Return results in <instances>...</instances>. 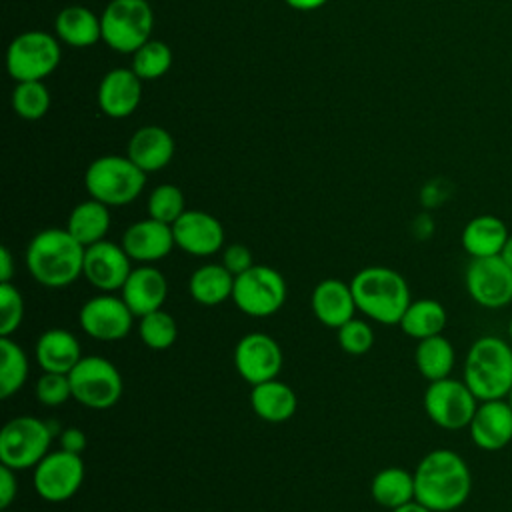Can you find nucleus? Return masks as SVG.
<instances>
[{
	"mask_svg": "<svg viewBox=\"0 0 512 512\" xmlns=\"http://www.w3.org/2000/svg\"><path fill=\"white\" fill-rule=\"evenodd\" d=\"M472 492V472L466 460L450 450L428 452L414 470V500L432 512L458 510Z\"/></svg>",
	"mask_w": 512,
	"mask_h": 512,
	"instance_id": "nucleus-1",
	"label": "nucleus"
},
{
	"mask_svg": "<svg viewBox=\"0 0 512 512\" xmlns=\"http://www.w3.org/2000/svg\"><path fill=\"white\" fill-rule=\"evenodd\" d=\"M86 248L66 228H46L26 246L24 262L32 278L46 288H66L84 270Z\"/></svg>",
	"mask_w": 512,
	"mask_h": 512,
	"instance_id": "nucleus-2",
	"label": "nucleus"
},
{
	"mask_svg": "<svg viewBox=\"0 0 512 512\" xmlns=\"http://www.w3.org/2000/svg\"><path fill=\"white\" fill-rule=\"evenodd\" d=\"M358 312L378 324H400L410 306V288L406 278L388 266H366L350 282Z\"/></svg>",
	"mask_w": 512,
	"mask_h": 512,
	"instance_id": "nucleus-3",
	"label": "nucleus"
},
{
	"mask_svg": "<svg viewBox=\"0 0 512 512\" xmlns=\"http://www.w3.org/2000/svg\"><path fill=\"white\" fill-rule=\"evenodd\" d=\"M462 380L484 400L508 398L512 388V344L500 336L476 338L464 358Z\"/></svg>",
	"mask_w": 512,
	"mask_h": 512,
	"instance_id": "nucleus-4",
	"label": "nucleus"
},
{
	"mask_svg": "<svg viewBox=\"0 0 512 512\" xmlns=\"http://www.w3.org/2000/svg\"><path fill=\"white\" fill-rule=\"evenodd\" d=\"M146 184V172L128 156H100L90 162L84 174V186L90 198L106 206H124L134 202Z\"/></svg>",
	"mask_w": 512,
	"mask_h": 512,
	"instance_id": "nucleus-5",
	"label": "nucleus"
},
{
	"mask_svg": "<svg viewBox=\"0 0 512 512\" xmlns=\"http://www.w3.org/2000/svg\"><path fill=\"white\" fill-rule=\"evenodd\" d=\"M102 40L120 54H134L150 40L154 12L148 0H110L100 14Z\"/></svg>",
	"mask_w": 512,
	"mask_h": 512,
	"instance_id": "nucleus-6",
	"label": "nucleus"
},
{
	"mask_svg": "<svg viewBox=\"0 0 512 512\" xmlns=\"http://www.w3.org/2000/svg\"><path fill=\"white\" fill-rule=\"evenodd\" d=\"M54 434L46 420L16 416L0 430V464L12 470L34 468L50 448Z\"/></svg>",
	"mask_w": 512,
	"mask_h": 512,
	"instance_id": "nucleus-7",
	"label": "nucleus"
},
{
	"mask_svg": "<svg viewBox=\"0 0 512 512\" xmlns=\"http://www.w3.org/2000/svg\"><path fill=\"white\" fill-rule=\"evenodd\" d=\"M286 296L288 286L284 276L266 264H254L234 278L232 302L246 316L268 318L284 306Z\"/></svg>",
	"mask_w": 512,
	"mask_h": 512,
	"instance_id": "nucleus-8",
	"label": "nucleus"
},
{
	"mask_svg": "<svg viewBox=\"0 0 512 512\" xmlns=\"http://www.w3.org/2000/svg\"><path fill=\"white\" fill-rule=\"evenodd\" d=\"M72 398L92 410H108L122 396V376L104 356H82L70 370Z\"/></svg>",
	"mask_w": 512,
	"mask_h": 512,
	"instance_id": "nucleus-9",
	"label": "nucleus"
},
{
	"mask_svg": "<svg viewBox=\"0 0 512 512\" xmlns=\"http://www.w3.org/2000/svg\"><path fill=\"white\" fill-rule=\"evenodd\" d=\"M60 44L44 30L18 34L6 50V68L16 82L44 80L60 64Z\"/></svg>",
	"mask_w": 512,
	"mask_h": 512,
	"instance_id": "nucleus-10",
	"label": "nucleus"
},
{
	"mask_svg": "<svg viewBox=\"0 0 512 512\" xmlns=\"http://www.w3.org/2000/svg\"><path fill=\"white\" fill-rule=\"evenodd\" d=\"M478 404L466 382L452 376L428 382L424 392V412L442 430L468 428Z\"/></svg>",
	"mask_w": 512,
	"mask_h": 512,
	"instance_id": "nucleus-11",
	"label": "nucleus"
},
{
	"mask_svg": "<svg viewBox=\"0 0 512 512\" xmlns=\"http://www.w3.org/2000/svg\"><path fill=\"white\" fill-rule=\"evenodd\" d=\"M34 490L46 502L70 500L84 482V462L80 454L66 450L48 452L34 466Z\"/></svg>",
	"mask_w": 512,
	"mask_h": 512,
	"instance_id": "nucleus-12",
	"label": "nucleus"
},
{
	"mask_svg": "<svg viewBox=\"0 0 512 512\" xmlns=\"http://www.w3.org/2000/svg\"><path fill=\"white\" fill-rule=\"evenodd\" d=\"M468 296L486 310L512 304V268L500 258H470L464 274Z\"/></svg>",
	"mask_w": 512,
	"mask_h": 512,
	"instance_id": "nucleus-13",
	"label": "nucleus"
},
{
	"mask_svg": "<svg viewBox=\"0 0 512 512\" xmlns=\"http://www.w3.org/2000/svg\"><path fill=\"white\" fill-rule=\"evenodd\" d=\"M134 318L122 296H112L110 292L86 300L78 314L84 334L100 342H114L128 336Z\"/></svg>",
	"mask_w": 512,
	"mask_h": 512,
	"instance_id": "nucleus-14",
	"label": "nucleus"
},
{
	"mask_svg": "<svg viewBox=\"0 0 512 512\" xmlns=\"http://www.w3.org/2000/svg\"><path fill=\"white\" fill-rule=\"evenodd\" d=\"M232 358L236 372L252 386L276 378L282 370V348L264 332L242 336L234 346Z\"/></svg>",
	"mask_w": 512,
	"mask_h": 512,
	"instance_id": "nucleus-15",
	"label": "nucleus"
},
{
	"mask_svg": "<svg viewBox=\"0 0 512 512\" xmlns=\"http://www.w3.org/2000/svg\"><path fill=\"white\" fill-rule=\"evenodd\" d=\"M132 272V258L126 254L122 244L100 240L86 246L82 276L100 292L122 290L126 278Z\"/></svg>",
	"mask_w": 512,
	"mask_h": 512,
	"instance_id": "nucleus-16",
	"label": "nucleus"
},
{
	"mask_svg": "<svg viewBox=\"0 0 512 512\" xmlns=\"http://www.w3.org/2000/svg\"><path fill=\"white\" fill-rule=\"evenodd\" d=\"M176 248L190 256H212L224 248L222 222L204 210H186L174 224Z\"/></svg>",
	"mask_w": 512,
	"mask_h": 512,
	"instance_id": "nucleus-17",
	"label": "nucleus"
},
{
	"mask_svg": "<svg viewBox=\"0 0 512 512\" xmlns=\"http://www.w3.org/2000/svg\"><path fill=\"white\" fill-rule=\"evenodd\" d=\"M472 442L484 452H498L512 442V406L508 398L478 404L468 426Z\"/></svg>",
	"mask_w": 512,
	"mask_h": 512,
	"instance_id": "nucleus-18",
	"label": "nucleus"
},
{
	"mask_svg": "<svg viewBox=\"0 0 512 512\" xmlns=\"http://www.w3.org/2000/svg\"><path fill=\"white\" fill-rule=\"evenodd\" d=\"M120 244L126 250V254L132 258V262H140V264L158 262L166 258L176 246L172 226L150 216L130 224L124 230Z\"/></svg>",
	"mask_w": 512,
	"mask_h": 512,
	"instance_id": "nucleus-19",
	"label": "nucleus"
},
{
	"mask_svg": "<svg viewBox=\"0 0 512 512\" xmlns=\"http://www.w3.org/2000/svg\"><path fill=\"white\" fill-rule=\"evenodd\" d=\"M142 78L130 68H114L100 80L98 106L108 118L130 116L142 100Z\"/></svg>",
	"mask_w": 512,
	"mask_h": 512,
	"instance_id": "nucleus-20",
	"label": "nucleus"
},
{
	"mask_svg": "<svg viewBox=\"0 0 512 512\" xmlns=\"http://www.w3.org/2000/svg\"><path fill=\"white\" fill-rule=\"evenodd\" d=\"M120 296L128 304L132 314L136 318H142L144 314H150L164 306L168 296L166 276L150 264L132 268L120 290Z\"/></svg>",
	"mask_w": 512,
	"mask_h": 512,
	"instance_id": "nucleus-21",
	"label": "nucleus"
},
{
	"mask_svg": "<svg viewBox=\"0 0 512 512\" xmlns=\"http://www.w3.org/2000/svg\"><path fill=\"white\" fill-rule=\"evenodd\" d=\"M310 308L320 324L336 330L354 318V312L358 310L350 284L340 278H326L318 282L312 290Z\"/></svg>",
	"mask_w": 512,
	"mask_h": 512,
	"instance_id": "nucleus-22",
	"label": "nucleus"
},
{
	"mask_svg": "<svg viewBox=\"0 0 512 512\" xmlns=\"http://www.w3.org/2000/svg\"><path fill=\"white\" fill-rule=\"evenodd\" d=\"M174 152L176 144L166 128L142 126L130 136L126 156L148 174L168 166L174 158Z\"/></svg>",
	"mask_w": 512,
	"mask_h": 512,
	"instance_id": "nucleus-23",
	"label": "nucleus"
},
{
	"mask_svg": "<svg viewBox=\"0 0 512 512\" xmlns=\"http://www.w3.org/2000/svg\"><path fill=\"white\" fill-rule=\"evenodd\" d=\"M36 360L42 372L70 374L82 360V348L76 336L64 328H48L36 340Z\"/></svg>",
	"mask_w": 512,
	"mask_h": 512,
	"instance_id": "nucleus-24",
	"label": "nucleus"
},
{
	"mask_svg": "<svg viewBox=\"0 0 512 512\" xmlns=\"http://www.w3.org/2000/svg\"><path fill=\"white\" fill-rule=\"evenodd\" d=\"M510 232L502 218L494 214H480L466 222L460 242L470 258L500 256Z\"/></svg>",
	"mask_w": 512,
	"mask_h": 512,
	"instance_id": "nucleus-25",
	"label": "nucleus"
},
{
	"mask_svg": "<svg viewBox=\"0 0 512 512\" xmlns=\"http://www.w3.org/2000/svg\"><path fill=\"white\" fill-rule=\"evenodd\" d=\"M250 406L258 418L270 424H280L294 416L298 408V398L286 382L272 378L252 386Z\"/></svg>",
	"mask_w": 512,
	"mask_h": 512,
	"instance_id": "nucleus-26",
	"label": "nucleus"
},
{
	"mask_svg": "<svg viewBox=\"0 0 512 512\" xmlns=\"http://www.w3.org/2000/svg\"><path fill=\"white\" fill-rule=\"evenodd\" d=\"M56 36L72 46V48H86L102 40V24L100 16H96L86 6H66L58 12L54 20Z\"/></svg>",
	"mask_w": 512,
	"mask_h": 512,
	"instance_id": "nucleus-27",
	"label": "nucleus"
},
{
	"mask_svg": "<svg viewBox=\"0 0 512 512\" xmlns=\"http://www.w3.org/2000/svg\"><path fill=\"white\" fill-rule=\"evenodd\" d=\"M234 278L224 264H204L192 272L188 292L202 306H218L232 298Z\"/></svg>",
	"mask_w": 512,
	"mask_h": 512,
	"instance_id": "nucleus-28",
	"label": "nucleus"
},
{
	"mask_svg": "<svg viewBox=\"0 0 512 512\" xmlns=\"http://www.w3.org/2000/svg\"><path fill=\"white\" fill-rule=\"evenodd\" d=\"M66 230L86 248L106 238L110 230V206L90 198L76 204L68 216Z\"/></svg>",
	"mask_w": 512,
	"mask_h": 512,
	"instance_id": "nucleus-29",
	"label": "nucleus"
},
{
	"mask_svg": "<svg viewBox=\"0 0 512 512\" xmlns=\"http://www.w3.org/2000/svg\"><path fill=\"white\" fill-rule=\"evenodd\" d=\"M446 322H448V312L438 300L420 298L410 302L398 326L406 336L414 340H424V338L442 334L446 328Z\"/></svg>",
	"mask_w": 512,
	"mask_h": 512,
	"instance_id": "nucleus-30",
	"label": "nucleus"
},
{
	"mask_svg": "<svg viewBox=\"0 0 512 512\" xmlns=\"http://www.w3.org/2000/svg\"><path fill=\"white\" fill-rule=\"evenodd\" d=\"M414 362L418 372L428 382H434V380L448 378L452 374L456 364V352L452 342L446 336L438 334V336L418 340L414 350Z\"/></svg>",
	"mask_w": 512,
	"mask_h": 512,
	"instance_id": "nucleus-31",
	"label": "nucleus"
},
{
	"mask_svg": "<svg viewBox=\"0 0 512 512\" xmlns=\"http://www.w3.org/2000/svg\"><path fill=\"white\" fill-rule=\"evenodd\" d=\"M370 494L378 506L388 510L408 504L414 500V472L398 466L382 468L372 478Z\"/></svg>",
	"mask_w": 512,
	"mask_h": 512,
	"instance_id": "nucleus-32",
	"label": "nucleus"
},
{
	"mask_svg": "<svg viewBox=\"0 0 512 512\" xmlns=\"http://www.w3.org/2000/svg\"><path fill=\"white\" fill-rule=\"evenodd\" d=\"M28 378V356L10 336H0V398L14 396Z\"/></svg>",
	"mask_w": 512,
	"mask_h": 512,
	"instance_id": "nucleus-33",
	"label": "nucleus"
},
{
	"mask_svg": "<svg viewBox=\"0 0 512 512\" xmlns=\"http://www.w3.org/2000/svg\"><path fill=\"white\" fill-rule=\"evenodd\" d=\"M138 336L152 350H168L178 338V324L170 312L160 308L140 318Z\"/></svg>",
	"mask_w": 512,
	"mask_h": 512,
	"instance_id": "nucleus-34",
	"label": "nucleus"
},
{
	"mask_svg": "<svg viewBox=\"0 0 512 512\" xmlns=\"http://www.w3.org/2000/svg\"><path fill=\"white\" fill-rule=\"evenodd\" d=\"M12 108L24 120H40L50 108V90L42 80L18 82L12 92Z\"/></svg>",
	"mask_w": 512,
	"mask_h": 512,
	"instance_id": "nucleus-35",
	"label": "nucleus"
},
{
	"mask_svg": "<svg viewBox=\"0 0 512 512\" xmlns=\"http://www.w3.org/2000/svg\"><path fill=\"white\" fill-rule=\"evenodd\" d=\"M172 66V50L166 42L148 40L132 54V70L142 80H156Z\"/></svg>",
	"mask_w": 512,
	"mask_h": 512,
	"instance_id": "nucleus-36",
	"label": "nucleus"
},
{
	"mask_svg": "<svg viewBox=\"0 0 512 512\" xmlns=\"http://www.w3.org/2000/svg\"><path fill=\"white\" fill-rule=\"evenodd\" d=\"M184 208V194L174 184H160L148 196V216L156 218L166 224H174L182 214Z\"/></svg>",
	"mask_w": 512,
	"mask_h": 512,
	"instance_id": "nucleus-37",
	"label": "nucleus"
},
{
	"mask_svg": "<svg viewBox=\"0 0 512 512\" xmlns=\"http://www.w3.org/2000/svg\"><path fill=\"white\" fill-rule=\"evenodd\" d=\"M24 320V300L12 282L0 284V336H12Z\"/></svg>",
	"mask_w": 512,
	"mask_h": 512,
	"instance_id": "nucleus-38",
	"label": "nucleus"
},
{
	"mask_svg": "<svg viewBox=\"0 0 512 512\" xmlns=\"http://www.w3.org/2000/svg\"><path fill=\"white\" fill-rule=\"evenodd\" d=\"M338 344L350 356L366 354L374 344V332L368 322L360 318H350L338 330Z\"/></svg>",
	"mask_w": 512,
	"mask_h": 512,
	"instance_id": "nucleus-39",
	"label": "nucleus"
},
{
	"mask_svg": "<svg viewBox=\"0 0 512 512\" xmlns=\"http://www.w3.org/2000/svg\"><path fill=\"white\" fill-rule=\"evenodd\" d=\"M36 398L44 406H60L72 398L68 374L44 372L36 382Z\"/></svg>",
	"mask_w": 512,
	"mask_h": 512,
	"instance_id": "nucleus-40",
	"label": "nucleus"
},
{
	"mask_svg": "<svg viewBox=\"0 0 512 512\" xmlns=\"http://www.w3.org/2000/svg\"><path fill=\"white\" fill-rule=\"evenodd\" d=\"M222 264L234 274H242L246 270H250L254 266V258H252V252L248 246L244 244H230L224 248L222 252Z\"/></svg>",
	"mask_w": 512,
	"mask_h": 512,
	"instance_id": "nucleus-41",
	"label": "nucleus"
},
{
	"mask_svg": "<svg viewBox=\"0 0 512 512\" xmlns=\"http://www.w3.org/2000/svg\"><path fill=\"white\" fill-rule=\"evenodd\" d=\"M18 494L16 470L0 464V510H8Z\"/></svg>",
	"mask_w": 512,
	"mask_h": 512,
	"instance_id": "nucleus-42",
	"label": "nucleus"
},
{
	"mask_svg": "<svg viewBox=\"0 0 512 512\" xmlns=\"http://www.w3.org/2000/svg\"><path fill=\"white\" fill-rule=\"evenodd\" d=\"M58 440H60V448L66 452H72V454H82L86 448V434L76 426L64 428L58 434Z\"/></svg>",
	"mask_w": 512,
	"mask_h": 512,
	"instance_id": "nucleus-43",
	"label": "nucleus"
},
{
	"mask_svg": "<svg viewBox=\"0 0 512 512\" xmlns=\"http://www.w3.org/2000/svg\"><path fill=\"white\" fill-rule=\"evenodd\" d=\"M14 274V260L6 246L0 248V282H10Z\"/></svg>",
	"mask_w": 512,
	"mask_h": 512,
	"instance_id": "nucleus-44",
	"label": "nucleus"
},
{
	"mask_svg": "<svg viewBox=\"0 0 512 512\" xmlns=\"http://www.w3.org/2000/svg\"><path fill=\"white\" fill-rule=\"evenodd\" d=\"M290 8L300 10V12H310V10H318L320 6H324L328 0H284Z\"/></svg>",
	"mask_w": 512,
	"mask_h": 512,
	"instance_id": "nucleus-45",
	"label": "nucleus"
},
{
	"mask_svg": "<svg viewBox=\"0 0 512 512\" xmlns=\"http://www.w3.org/2000/svg\"><path fill=\"white\" fill-rule=\"evenodd\" d=\"M390 512H432V510H430V508H426L424 504H420V502L412 500V502L402 504V506H398V508H394V510H390Z\"/></svg>",
	"mask_w": 512,
	"mask_h": 512,
	"instance_id": "nucleus-46",
	"label": "nucleus"
},
{
	"mask_svg": "<svg viewBox=\"0 0 512 512\" xmlns=\"http://www.w3.org/2000/svg\"><path fill=\"white\" fill-rule=\"evenodd\" d=\"M500 258L512 268V234L508 236V240H506V244H504V248L500 252Z\"/></svg>",
	"mask_w": 512,
	"mask_h": 512,
	"instance_id": "nucleus-47",
	"label": "nucleus"
},
{
	"mask_svg": "<svg viewBox=\"0 0 512 512\" xmlns=\"http://www.w3.org/2000/svg\"><path fill=\"white\" fill-rule=\"evenodd\" d=\"M508 340H510V344H512V318L508 320Z\"/></svg>",
	"mask_w": 512,
	"mask_h": 512,
	"instance_id": "nucleus-48",
	"label": "nucleus"
},
{
	"mask_svg": "<svg viewBox=\"0 0 512 512\" xmlns=\"http://www.w3.org/2000/svg\"><path fill=\"white\" fill-rule=\"evenodd\" d=\"M508 402H510V406H512V388H510V394H508Z\"/></svg>",
	"mask_w": 512,
	"mask_h": 512,
	"instance_id": "nucleus-49",
	"label": "nucleus"
},
{
	"mask_svg": "<svg viewBox=\"0 0 512 512\" xmlns=\"http://www.w3.org/2000/svg\"><path fill=\"white\" fill-rule=\"evenodd\" d=\"M0 512H8V510H0Z\"/></svg>",
	"mask_w": 512,
	"mask_h": 512,
	"instance_id": "nucleus-50",
	"label": "nucleus"
}]
</instances>
